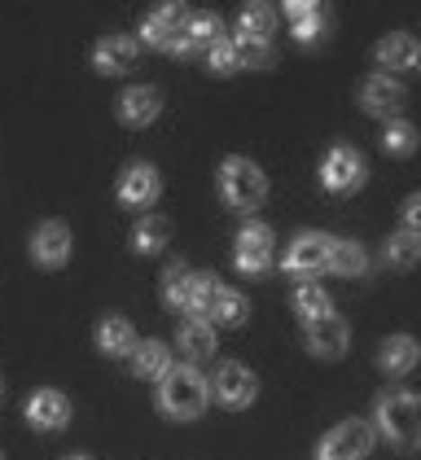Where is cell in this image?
<instances>
[{
  "mask_svg": "<svg viewBox=\"0 0 421 460\" xmlns=\"http://www.w3.org/2000/svg\"><path fill=\"white\" fill-rule=\"evenodd\" d=\"M373 429L395 447L413 452L421 447V394L413 390H386L373 403Z\"/></svg>",
  "mask_w": 421,
  "mask_h": 460,
  "instance_id": "obj_1",
  "label": "cell"
},
{
  "mask_svg": "<svg viewBox=\"0 0 421 460\" xmlns=\"http://www.w3.org/2000/svg\"><path fill=\"white\" fill-rule=\"evenodd\" d=\"M210 399L207 377L193 368V364H180V368H167V377L158 382V403L163 412L175 417V421H193Z\"/></svg>",
  "mask_w": 421,
  "mask_h": 460,
  "instance_id": "obj_2",
  "label": "cell"
},
{
  "mask_svg": "<svg viewBox=\"0 0 421 460\" xmlns=\"http://www.w3.org/2000/svg\"><path fill=\"white\" fill-rule=\"evenodd\" d=\"M219 193H224L228 207L255 211L268 198V180H264V172L250 158H224V167H219Z\"/></svg>",
  "mask_w": 421,
  "mask_h": 460,
  "instance_id": "obj_3",
  "label": "cell"
},
{
  "mask_svg": "<svg viewBox=\"0 0 421 460\" xmlns=\"http://www.w3.org/2000/svg\"><path fill=\"white\" fill-rule=\"evenodd\" d=\"M373 443H378V429L369 421H343L320 438L316 460H364L373 452Z\"/></svg>",
  "mask_w": 421,
  "mask_h": 460,
  "instance_id": "obj_4",
  "label": "cell"
},
{
  "mask_svg": "<svg viewBox=\"0 0 421 460\" xmlns=\"http://www.w3.org/2000/svg\"><path fill=\"white\" fill-rule=\"evenodd\" d=\"M189 9L184 4H158L149 18H145V27H140V36L145 44H154V49H172L184 58V36H189Z\"/></svg>",
  "mask_w": 421,
  "mask_h": 460,
  "instance_id": "obj_5",
  "label": "cell"
},
{
  "mask_svg": "<svg viewBox=\"0 0 421 460\" xmlns=\"http://www.w3.org/2000/svg\"><path fill=\"white\" fill-rule=\"evenodd\" d=\"M255 394H259V382H255V373H250L246 364L224 359V364L215 368V399H219V403H228V408H250Z\"/></svg>",
  "mask_w": 421,
  "mask_h": 460,
  "instance_id": "obj_6",
  "label": "cell"
},
{
  "mask_svg": "<svg viewBox=\"0 0 421 460\" xmlns=\"http://www.w3.org/2000/svg\"><path fill=\"white\" fill-rule=\"evenodd\" d=\"M320 180H325L329 193H351V189L364 184V158L351 145H334L329 158H325V167H320Z\"/></svg>",
  "mask_w": 421,
  "mask_h": 460,
  "instance_id": "obj_7",
  "label": "cell"
},
{
  "mask_svg": "<svg viewBox=\"0 0 421 460\" xmlns=\"http://www.w3.org/2000/svg\"><path fill=\"white\" fill-rule=\"evenodd\" d=\"M303 338H308V351L320 359H338L347 351V320L343 316H320V320H303Z\"/></svg>",
  "mask_w": 421,
  "mask_h": 460,
  "instance_id": "obj_8",
  "label": "cell"
},
{
  "mask_svg": "<svg viewBox=\"0 0 421 460\" xmlns=\"http://www.w3.org/2000/svg\"><path fill=\"white\" fill-rule=\"evenodd\" d=\"M404 102H408V93H404V84L390 79V75H369V79L360 84V106L369 110V114L390 119L395 110H404Z\"/></svg>",
  "mask_w": 421,
  "mask_h": 460,
  "instance_id": "obj_9",
  "label": "cell"
},
{
  "mask_svg": "<svg viewBox=\"0 0 421 460\" xmlns=\"http://www.w3.org/2000/svg\"><path fill=\"white\" fill-rule=\"evenodd\" d=\"M325 268H329V237H320V233H303L285 254V272H294V277H312Z\"/></svg>",
  "mask_w": 421,
  "mask_h": 460,
  "instance_id": "obj_10",
  "label": "cell"
},
{
  "mask_svg": "<svg viewBox=\"0 0 421 460\" xmlns=\"http://www.w3.org/2000/svg\"><path fill=\"white\" fill-rule=\"evenodd\" d=\"M67 254H70V228L62 219H49V224H40L31 233V259L35 263L58 268V263H67Z\"/></svg>",
  "mask_w": 421,
  "mask_h": 460,
  "instance_id": "obj_11",
  "label": "cell"
},
{
  "mask_svg": "<svg viewBox=\"0 0 421 460\" xmlns=\"http://www.w3.org/2000/svg\"><path fill=\"white\" fill-rule=\"evenodd\" d=\"M237 268L242 272H264L268 263H273V228L268 224H250L242 228V237H237Z\"/></svg>",
  "mask_w": 421,
  "mask_h": 460,
  "instance_id": "obj_12",
  "label": "cell"
},
{
  "mask_svg": "<svg viewBox=\"0 0 421 460\" xmlns=\"http://www.w3.org/2000/svg\"><path fill=\"white\" fill-rule=\"evenodd\" d=\"M158 193H163V180H158V172H154L149 163H132V167L123 172V180H119L123 207H149Z\"/></svg>",
  "mask_w": 421,
  "mask_h": 460,
  "instance_id": "obj_13",
  "label": "cell"
},
{
  "mask_svg": "<svg viewBox=\"0 0 421 460\" xmlns=\"http://www.w3.org/2000/svg\"><path fill=\"white\" fill-rule=\"evenodd\" d=\"M27 421L35 429H62L70 421V403L62 390H35L27 399Z\"/></svg>",
  "mask_w": 421,
  "mask_h": 460,
  "instance_id": "obj_14",
  "label": "cell"
},
{
  "mask_svg": "<svg viewBox=\"0 0 421 460\" xmlns=\"http://www.w3.org/2000/svg\"><path fill=\"white\" fill-rule=\"evenodd\" d=\"M93 66L102 75H128L137 66V40L132 36H105L93 53Z\"/></svg>",
  "mask_w": 421,
  "mask_h": 460,
  "instance_id": "obj_15",
  "label": "cell"
},
{
  "mask_svg": "<svg viewBox=\"0 0 421 460\" xmlns=\"http://www.w3.org/2000/svg\"><path fill=\"white\" fill-rule=\"evenodd\" d=\"M378 62L386 66V75L421 71V44L413 36H386L378 44Z\"/></svg>",
  "mask_w": 421,
  "mask_h": 460,
  "instance_id": "obj_16",
  "label": "cell"
},
{
  "mask_svg": "<svg viewBox=\"0 0 421 460\" xmlns=\"http://www.w3.org/2000/svg\"><path fill=\"white\" fill-rule=\"evenodd\" d=\"M158 110H163V93H158V88H128V93L119 97V119L132 123V128L154 123Z\"/></svg>",
  "mask_w": 421,
  "mask_h": 460,
  "instance_id": "obj_17",
  "label": "cell"
},
{
  "mask_svg": "<svg viewBox=\"0 0 421 460\" xmlns=\"http://www.w3.org/2000/svg\"><path fill=\"white\" fill-rule=\"evenodd\" d=\"M417 342L408 338V333H395V338H386L382 351H378V364H382L390 377H399V373H413L417 368Z\"/></svg>",
  "mask_w": 421,
  "mask_h": 460,
  "instance_id": "obj_18",
  "label": "cell"
},
{
  "mask_svg": "<svg viewBox=\"0 0 421 460\" xmlns=\"http://www.w3.org/2000/svg\"><path fill=\"white\" fill-rule=\"evenodd\" d=\"M167 368H172V351H167L163 342H137V351H132V373H137V377L163 382Z\"/></svg>",
  "mask_w": 421,
  "mask_h": 460,
  "instance_id": "obj_19",
  "label": "cell"
},
{
  "mask_svg": "<svg viewBox=\"0 0 421 460\" xmlns=\"http://www.w3.org/2000/svg\"><path fill=\"white\" fill-rule=\"evenodd\" d=\"M137 329L128 324L123 316H110V320H102L97 324V347H102L105 355H132L137 351Z\"/></svg>",
  "mask_w": 421,
  "mask_h": 460,
  "instance_id": "obj_20",
  "label": "cell"
},
{
  "mask_svg": "<svg viewBox=\"0 0 421 460\" xmlns=\"http://www.w3.org/2000/svg\"><path fill=\"white\" fill-rule=\"evenodd\" d=\"M175 342H180V355H189V359H210L215 355V329L207 320H184Z\"/></svg>",
  "mask_w": 421,
  "mask_h": 460,
  "instance_id": "obj_21",
  "label": "cell"
},
{
  "mask_svg": "<svg viewBox=\"0 0 421 460\" xmlns=\"http://www.w3.org/2000/svg\"><path fill=\"white\" fill-rule=\"evenodd\" d=\"M250 316V303H246L237 289H228V285H219L215 289V298H210V312H207V324H242Z\"/></svg>",
  "mask_w": 421,
  "mask_h": 460,
  "instance_id": "obj_22",
  "label": "cell"
},
{
  "mask_svg": "<svg viewBox=\"0 0 421 460\" xmlns=\"http://www.w3.org/2000/svg\"><path fill=\"white\" fill-rule=\"evenodd\" d=\"M193 285H198V272H189L184 263L167 268V277H163V303H167L172 312H189V303H193Z\"/></svg>",
  "mask_w": 421,
  "mask_h": 460,
  "instance_id": "obj_23",
  "label": "cell"
},
{
  "mask_svg": "<svg viewBox=\"0 0 421 460\" xmlns=\"http://www.w3.org/2000/svg\"><path fill=\"white\" fill-rule=\"evenodd\" d=\"M285 18H290L294 36L303 40V44L325 31V9H320V4H308V0H290V4H285Z\"/></svg>",
  "mask_w": 421,
  "mask_h": 460,
  "instance_id": "obj_24",
  "label": "cell"
},
{
  "mask_svg": "<svg viewBox=\"0 0 421 460\" xmlns=\"http://www.w3.org/2000/svg\"><path fill=\"white\" fill-rule=\"evenodd\" d=\"M329 272L338 277H360L369 272V254L360 242H329Z\"/></svg>",
  "mask_w": 421,
  "mask_h": 460,
  "instance_id": "obj_25",
  "label": "cell"
},
{
  "mask_svg": "<svg viewBox=\"0 0 421 460\" xmlns=\"http://www.w3.org/2000/svg\"><path fill=\"white\" fill-rule=\"evenodd\" d=\"M167 237H172V219H163V215H145L137 224V233H132V246L140 254H158V250L167 246Z\"/></svg>",
  "mask_w": 421,
  "mask_h": 460,
  "instance_id": "obj_26",
  "label": "cell"
},
{
  "mask_svg": "<svg viewBox=\"0 0 421 460\" xmlns=\"http://www.w3.org/2000/svg\"><path fill=\"white\" fill-rule=\"evenodd\" d=\"M215 40H219V18L193 13V18H189V36H184V58H189V53H202V58H207V49Z\"/></svg>",
  "mask_w": 421,
  "mask_h": 460,
  "instance_id": "obj_27",
  "label": "cell"
},
{
  "mask_svg": "<svg viewBox=\"0 0 421 460\" xmlns=\"http://www.w3.org/2000/svg\"><path fill=\"white\" fill-rule=\"evenodd\" d=\"M277 27V9L273 4H246L242 9V36L246 40H268Z\"/></svg>",
  "mask_w": 421,
  "mask_h": 460,
  "instance_id": "obj_28",
  "label": "cell"
},
{
  "mask_svg": "<svg viewBox=\"0 0 421 460\" xmlns=\"http://www.w3.org/2000/svg\"><path fill=\"white\" fill-rule=\"evenodd\" d=\"M233 58H237V71H242V66L264 71V66H273V44H268V40H246V36H237V40H233Z\"/></svg>",
  "mask_w": 421,
  "mask_h": 460,
  "instance_id": "obj_29",
  "label": "cell"
},
{
  "mask_svg": "<svg viewBox=\"0 0 421 460\" xmlns=\"http://www.w3.org/2000/svg\"><path fill=\"white\" fill-rule=\"evenodd\" d=\"M386 263L390 268H413L421 259V242L413 237V233H395V237H386Z\"/></svg>",
  "mask_w": 421,
  "mask_h": 460,
  "instance_id": "obj_30",
  "label": "cell"
},
{
  "mask_svg": "<svg viewBox=\"0 0 421 460\" xmlns=\"http://www.w3.org/2000/svg\"><path fill=\"white\" fill-rule=\"evenodd\" d=\"M294 307H299L303 320H320V316H329V294L320 285H299L294 289Z\"/></svg>",
  "mask_w": 421,
  "mask_h": 460,
  "instance_id": "obj_31",
  "label": "cell"
},
{
  "mask_svg": "<svg viewBox=\"0 0 421 460\" xmlns=\"http://www.w3.org/2000/svg\"><path fill=\"white\" fill-rule=\"evenodd\" d=\"M382 145L390 154H413V149H417V128L404 123V119H390L386 132H382Z\"/></svg>",
  "mask_w": 421,
  "mask_h": 460,
  "instance_id": "obj_32",
  "label": "cell"
},
{
  "mask_svg": "<svg viewBox=\"0 0 421 460\" xmlns=\"http://www.w3.org/2000/svg\"><path fill=\"white\" fill-rule=\"evenodd\" d=\"M207 66H210L215 75H233V71H237V58H233V40L219 36L215 44H210V49H207Z\"/></svg>",
  "mask_w": 421,
  "mask_h": 460,
  "instance_id": "obj_33",
  "label": "cell"
},
{
  "mask_svg": "<svg viewBox=\"0 0 421 460\" xmlns=\"http://www.w3.org/2000/svg\"><path fill=\"white\" fill-rule=\"evenodd\" d=\"M404 233H413L421 242V193H413V198L404 202Z\"/></svg>",
  "mask_w": 421,
  "mask_h": 460,
  "instance_id": "obj_34",
  "label": "cell"
},
{
  "mask_svg": "<svg viewBox=\"0 0 421 460\" xmlns=\"http://www.w3.org/2000/svg\"><path fill=\"white\" fill-rule=\"evenodd\" d=\"M70 460H88V456H70Z\"/></svg>",
  "mask_w": 421,
  "mask_h": 460,
  "instance_id": "obj_35",
  "label": "cell"
},
{
  "mask_svg": "<svg viewBox=\"0 0 421 460\" xmlns=\"http://www.w3.org/2000/svg\"><path fill=\"white\" fill-rule=\"evenodd\" d=\"M0 386H4V382H0Z\"/></svg>",
  "mask_w": 421,
  "mask_h": 460,
  "instance_id": "obj_36",
  "label": "cell"
}]
</instances>
